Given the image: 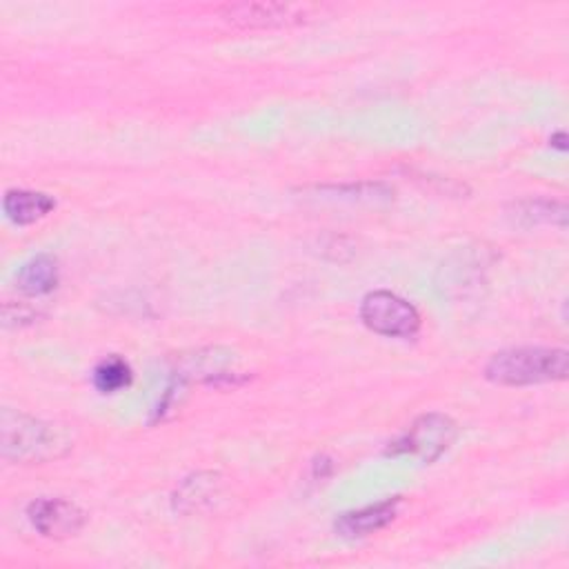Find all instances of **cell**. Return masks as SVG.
<instances>
[{"label": "cell", "instance_id": "6da1fadb", "mask_svg": "<svg viewBox=\"0 0 569 569\" xmlns=\"http://www.w3.org/2000/svg\"><path fill=\"white\" fill-rule=\"evenodd\" d=\"M73 447V433L58 422H47L16 409L0 413V453L7 462L40 465L62 458Z\"/></svg>", "mask_w": 569, "mask_h": 569}, {"label": "cell", "instance_id": "7a4b0ae2", "mask_svg": "<svg viewBox=\"0 0 569 569\" xmlns=\"http://www.w3.org/2000/svg\"><path fill=\"white\" fill-rule=\"evenodd\" d=\"M569 353L558 347H516L491 356L485 378L502 387L556 382L567 378Z\"/></svg>", "mask_w": 569, "mask_h": 569}, {"label": "cell", "instance_id": "9c48e42d", "mask_svg": "<svg viewBox=\"0 0 569 569\" xmlns=\"http://www.w3.org/2000/svg\"><path fill=\"white\" fill-rule=\"evenodd\" d=\"M56 207V200L42 191L29 189H9L2 200V209L7 218L16 224H31L44 218Z\"/></svg>", "mask_w": 569, "mask_h": 569}, {"label": "cell", "instance_id": "8fae6325", "mask_svg": "<svg viewBox=\"0 0 569 569\" xmlns=\"http://www.w3.org/2000/svg\"><path fill=\"white\" fill-rule=\"evenodd\" d=\"M513 218H518V220H520L522 224H527V227L538 224V222H545V224L551 222V224L565 227V222H567V209H565L562 202L547 200V198H538V200L518 202Z\"/></svg>", "mask_w": 569, "mask_h": 569}, {"label": "cell", "instance_id": "8992f818", "mask_svg": "<svg viewBox=\"0 0 569 569\" xmlns=\"http://www.w3.org/2000/svg\"><path fill=\"white\" fill-rule=\"evenodd\" d=\"M27 518L44 538H69L82 529L87 513L64 498H38L27 507Z\"/></svg>", "mask_w": 569, "mask_h": 569}, {"label": "cell", "instance_id": "30bf717a", "mask_svg": "<svg viewBox=\"0 0 569 569\" xmlns=\"http://www.w3.org/2000/svg\"><path fill=\"white\" fill-rule=\"evenodd\" d=\"M16 284L24 296H31V298L51 293L58 284V262H56V258L49 256V253L33 256L31 260H27L20 267V271L16 276Z\"/></svg>", "mask_w": 569, "mask_h": 569}, {"label": "cell", "instance_id": "52a82bcc", "mask_svg": "<svg viewBox=\"0 0 569 569\" xmlns=\"http://www.w3.org/2000/svg\"><path fill=\"white\" fill-rule=\"evenodd\" d=\"M398 507H400V498H387L382 502L340 513L333 522L336 533L342 538H365L387 527L396 518Z\"/></svg>", "mask_w": 569, "mask_h": 569}, {"label": "cell", "instance_id": "3957f363", "mask_svg": "<svg viewBox=\"0 0 569 569\" xmlns=\"http://www.w3.org/2000/svg\"><path fill=\"white\" fill-rule=\"evenodd\" d=\"M316 9L302 2H238L224 4L220 18L238 29H280L311 20Z\"/></svg>", "mask_w": 569, "mask_h": 569}, {"label": "cell", "instance_id": "5b68a950", "mask_svg": "<svg viewBox=\"0 0 569 569\" xmlns=\"http://www.w3.org/2000/svg\"><path fill=\"white\" fill-rule=\"evenodd\" d=\"M456 422L442 413H425L413 425L391 442L387 453L391 456H416L422 462H433L440 458L456 440Z\"/></svg>", "mask_w": 569, "mask_h": 569}, {"label": "cell", "instance_id": "277c9868", "mask_svg": "<svg viewBox=\"0 0 569 569\" xmlns=\"http://www.w3.org/2000/svg\"><path fill=\"white\" fill-rule=\"evenodd\" d=\"M360 320L376 333L389 338H411L420 329L413 305L391 291H371L360 302Z\"/></svg>", "mask_w": 569, "mask_h": 569}, {"label": "cell", "instance_id": "4fadbf2b", "mask_svg": "<svg viewBox=\"0 0 569 569\" xmlns=\"http://www.w3.org/2000/svg\"><path fill=\"white\" fill-rule=\"evenodd\" d=\"M567 136H565V131H558V133H553L551 136V147H556V149H560V151H565L567 149Z\"/></svg>", "mask_w": 569, "mask_h": 569}, {"label": "cell", "instance_id": "ba28073f", "mask_svg": "<svg viewBox=\"0 0 569 569\" xmlns=\"http://www.w3.org/2000/svg\"><path fill=\"white\" fill-rule=\"evenodd\" d=\"M222 489V480L218 473L207 471V473H193L182 480V485L173 493V507L176 511L189 513V511H200L202 507L211 505Z\"/></svg>", "mask_w": 569, "mask_h": 569}, {"label": "cell", "instance_id": "7c38bea8", "mask_svg": "<svg viewBox=\"0 0 569 569\" xmlns=\"http://www.w3.org/2000/svg\"><path fill=\"white\" fill-rule=\"evenodd\" d=\"M93 385L100 393H116L131 385V367L118 356H109L93 369Z\"/></svg>", "mask_w": 569, "mask_h": 569}]
</instances>
